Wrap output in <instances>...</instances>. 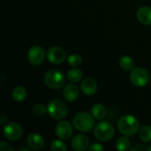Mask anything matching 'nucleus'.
<instances>
[{"label": "nucleus", "instance_id": "nucleus-18", "mask_svg": "<svg viewBox=\"0 0 151 151\" xmlns=\"http://www.w3.org/2000/svg\"><path fill=\"white\" fill-rule=\"evenodd\" d=\"M12 99L16 102H22L27 97V90L24 87H16L12 92Z\"/></svg>", "mask_w": 151, "mask_h": 151}, {"label": "nucleus", "instance_id": "nucleus-1", "mask_svg": "<svg viewBox=\"0 0 151 151\" xmlns=\"http://www.w3.org/2000/svg\"><path fill=\"white\" fill-rule=\"evenodd\" d=\"M119 131L126 136H133L140 130V122L133 115H124L118 120Z\"/></svg>", "mask_w": 151, "mask_h": 151}, {"label": "nucleus", "instance_id": "nucleus-10", "mask_svg": "<svg viewBox=\"0 0 151 151\" xmlns=\"http://www.w3.org/2000/svg\"><path fill=\"white\" fill-rule=\"evenodd\" d=\"M55 133L61 140H68L73 134V127L69 122L61 121L56 126Z\"/></svg>", "mask_w": 151, "mask_h": 151}, {"label": "nucleus", "instance_id": "nucleus-25", "mask_svg": "<svg viewBox=\"0 0 151 151\" xmlns=\"http://www.w3.org/2000/svg\"><path fill=\"white\" fill-rule=\"evenodd\" d=\"M0 150L13 151L14 150V149H13L10 144H8L7 142H0Z\"/></svg>", "mask_w": 151, "mask_h": 151}, {"label": "nucleus", "instance_id": "nucleus-9", "mask_svg": "<svg viewBox=\"0 0 151 151\" xmlns=\"http://www.w3.org/2000/svg\"><path fill=\"white\" fill-rule=\"evenodd\" d=\"M47 58L50 63L59 65L66 59V53L60 47H51L47 52Z\"/></svg>", "mask_w": 151, "mask_h": 151}, {"label": "nucleus", "instance_id": "nucleus-7", "mask_svg": "<svg viewBox=\"0 0 151 151\" xmlns=\"http://www.w3.org/2000/svg\"><path fill=\"white\" fill-rule=\"evenodd\" d=\"M3 133L9 141H17L22 136L23 128L17 122H10L4 126Z\"/></svg>", "mask_w": 151, "mask_h": 151}, {"label": "nucleus", "instance_id": "nucleus-15", "mask_svg": "<svg viewBox=\"0 0 151 151\" xmlns=\"http://www.w3.org/2000/svg\"><path fill=\"white\" fill-rule=\"evenodd\" d=\"M138 20L144 25H151V7L142 6L137 11Z\"/></svg>", "mask_w": 151, "mask_h": 151}, {"label": "nucleus", "instance_id": "nucleus-24", "mask_svg": "<svg viewBox=\"0 0 151 151\" xmlns=\"http://www.w3.org/2000/svg\"><path fill=\"white\" fill-rule=\"evenodd\" d=\"M48 111V109L47 107H45L43 104H35L33 106V113L35 115V116H43L46 112Z\"/></svg>", "mask_w": 151, "mask_h": 151}, {"label": "nucleus", "instance_id": "nucleus-16", "mask_svg": "<svg viewBox=\"0 0 151 151\" xmlns=\"http://www.w3.org/2000/svg\"><path fill=\"white\" fill-rule=\"evenodd\" d=\"M106 108L102 104H96L92 106L91 113L96 119L101 120L106 116Z\"/></svg>", "mask_w": 151, "mask_h": 151}, {"label": "nucleus", "instance_id": "nucleus-19", "mask_svg": "<svg viewBox=\"0 0 151 151\" xmlns=\"http://www.w3.org/2000/svg\"><path fill=\"white\" fill-rule=\"evenodd\" d=\"M119 65L124 71H132L134 68V62L129 56H123L119 59Z\"/></svg>", "mask_w": 151, "mask_h": 151}, {"label": "nucleus", "instance_id": "nucleus-11", "mask_svg": "<svg viewBox=\"0 0 151 151\" xmlns=\"http://www.w3.org/2000/svg\"><path fill=\"white\" fill-rule=\"evenodd\" d=\"M26 142L28 148L33 150H40L44 147V139L41 134L36 133L30 134L27 136Z\"/></svg>", "mask_w": 151, "mask_h": 151}, {"label": "nucleus", "instance_id": "nucleus-13", "mask_svg": "<svg viewBox=\"0 0 151 151\" xmlns=\"http://www.w3.org/2000/svg\"><path fill=\"white\" fill-rule=\"evenodd\" d=\"M81 88L84 95L91 96H94L97 91V83L92 78H86L82 81L81 84Z\"/></svg>", "mask_w": 151, "mask_h": 151}, {"label": "nucleus", "instance_id": "nucleus-27", "mask_svg": "<svg viewBox=\"0 0 151 151\" xmlns=\"http://www.w3.org/2000/svg\"><path fill=\"white\" fill-rule=\"evenodd\" d=\"M0 123L2 125H4V123H7V119L4 115H1V119H0Z\"/></svg>", "mask_w": 151, "mask_h": 151}, {"label": "nucleus", "instance_id": "nucleus-14", "mask_svg": "<svg viewBox=\"0 0 151 151\" xmlns=\"http://www.w3.org/2000/svg\"><path fill=\"white\" fill-rule=\"evenodd\" d=\"M63 96L65 99L68 102H74L79 97V88L78 87L73 84V82H71L67 84L64 88Z\"/></svg>", "mask_w": 151, "mask_h": 151}, {"label": "nucleus", "instance_id": "nucleus-5", "mask_svg": "<svg viewBox=\"0 0 151 151\" xmlns=\"http://www.w3.org/2000/svg\"><path fill=\"white\" fill-rule=\"evenodd\" d=\"M115 131L113 126L107 122V121H102L99 122L94 129V134L96 137L97 140L101 142H109L111 141L114 136Z\"/></svg>", "mask_w": 151, "mask_h": 151}, {"label": "nucleus", "instance_id": "nucleus-3", "mask_svg": "<svg viewBox=\"0 0 151 151\" xmlns=\"http://www.w3.org/2000/svg\"><path fill=\"white\" fill-rule=\"evenodd\" d=\"M49 115L57 120L65 119L68 113V107L66 104L60 99L51 100L47 106Z\"/></svg>", "mask_w": 151, "mask_h": 151}, {"label": "nucleus", "instance_id": "nucleus-21", "mask_svg": "<svg viewBox=\"0 0 151 151\" xmlns=\"http://www.w3.org/2000/svg\"><path fill=\"white\" fill-rule=\"evenodd\" d=\"M139 137L143 142H151V127L145 126L139 130Z\"/></svg>", "mask_w": 151, "mask_h": 151}, {"label": "nucleus", "instance_id": "nucleus-30", "mask_svg": "<svg viewBox=\"0 0 151 151\" xmlns=\"http://www.w3.org/2000/svg\"><path fill=\"white\" fill-rule=\"evenodd\" d=\"M148 150L151 151V146H150V147H149V148H148Z\"/></svg>", "mask_w": 151, "mask_h": 151}, {"label": "nucleus", "instance_id": "nucleus-8", "mask_svg": "<svg viewBox=\"0 0 151 151\" xmlns=\"http://www.w3.org/2000/svg\"><path fill=\"white\" fill-rule=\"evenodd\" d=\"M45 58V52L44 50L39 46L35 45L31 47L27 51V60L30 64L34 65H41Z\"/></svg>", "mask_w": 151, "mask_h": 151}, {"label": "nucleus", "instance_id": "nucleus-17", "mask_svg": "<svg viewBox=\"0 0 151 151\" xmlns=\"http://www.w3.org/2000/svg\"><path fill=\"white\" fill-rule=\"evenodd\" d=\"M66 77H67V80L70 82L76 83V82H79L80 81L82 80L83 73H82L81 70L79 69L78 67H73V68H72L71 70H69L67 72Z\"/></svg>", "mask_w": 151, "mask_h": 151}, {"label": "nucleus", "instance_id": "nucleus-20", "mask_svg": "<svg viewBox=\"0 0 151 151\" xmlns=\"http://www.w3.org/2000/svg\"><path fill=\"white\" fill-rule=\"evenodd\" d=\"M130 140L128 136H121L116 141V148L119 150H127L130 148Z\"/></svg>", "mask_w": 151, "mask_h": 151}, {"label": "nucleus", "instance_id": "nucleus-6", "mask_svg": "<svg viewBox=\"0 0 151 151\" xmlns=\"http://www.w3.org/2000/svg\"><path fill=\"white\" fill-rule=\"evenodd\" d=\"M130 81L136 87H144L150 81V73L142 67H134L130 73Z\"/></svg>", "mask_w": 151, "mask_h": 151}, {"label": "nucleus", "instance_id": "nucleus-12", "mask_svg": "<svg viewBox=\"0 0 151 151\" xmlns=\"http://www.w3.org/2000/svg\"><path fill=\"white\" fill-rule=\"evenodd\" d=\"M71 144L74 150H86L89 148V140L84 134H77L72 139Z\"/></svg>", "mask_w": 151, "mask_h": 151}, {"label": "nucleus", "instance_id": "nucleus-23", "mask_svg": "<svg viewBox=\"0 0 151 151\" xmlns=\"http://www.w3.org/2000/svg\"><path fill=\"white\" fill-rule=\"evenodd\" d=\"M50 150L52 151H66L67 146L61 140H56L51 143Z\"/></svg>", "mask_w": 151, "mask_h": 151}, {"label": "nucleus", "instance_id": "nucleus-29", "mask_svg": "<svg viewBox=\"0 0 151 151\" xmlns=\"http://www.w3.org/2000/svg\"><path fill=\"white\" fill-rule=\"evenodd\" d=\"M29 150H30V148H21V149H19V151H21V150H25V151H29Z\"/></svg>", "mask_w": 151, "mask_h": 151}, {"label": "nucleus", "instance_id": "nucleus-26", "mask_svg": "<svg viewBox=\"0 0 151 151\" xmlns=\"http://www.w3.org/2000/svg\"><path fill=\"white\" fill-rule=\"evenodd\" d=\"M104 150V148L103 147V145L100 144V143H96V142L93 143L88 148V150L89 151H103Z\"/></svg>", "mask_w": 151, "mask_h": 151}, {"label": "nucleus", "instance_id": "nucleus-28", "mask_svg": "<svg viewBox=\"0 0 151 151\" xmlns=\"http://www.w3.org/2000/svg\"><path fill=\"white\" fill-rule=\"evenodd\" d=\"M146 148L145 147H137V148H134V149H131V150H145Z\"/></svg>", "mask_w": 151, "mask_h": 151}, {"label": "nucleus", "instance_id": "nucleus-2", "mask_svg": "<svg viewBox=\"0 0 151 151\" xmlns=\"http://www.w3.org/2000/svg\"><path fill=\"white\" fill-rule=\"evenodd\" d=\"M73 124L74 128L80 132H89L95 125V118L88 112L81 111L73 117Z\"/></svg>", "mask_w": 151, "mask_h": 151}, {"label": "nucleus", "instance_id": "nucleus-4", "mask_svg": "<svg viewBox=\"0 0 151 151\" xmlns=\"http://www.w3.org/2000/svg\"><path fill=\"white\" fill-rule=\"evenodd\" d=\"M44 83L46 86L52 89H58L61 88L65 82V76L63 73L58 70H49L44 74Z\"/></svg>", "mask_w": 151, "mask_h": 151}, {"label": "nucleus", "instance_id": "nucleus-22", "mask_svg": "<svg viewBox=\"0 0 151 151\" xmlns=\"http://www.w3.org/2000/svg\"><path fill=\"white\" fill-rule=\"evenodd\" d=\"M67 61H68V64L73 66V67H78L81 65L82 63V58L80 55H77V54H73V55H70L67 58Z\"/></svg>", "mask_w": 151, "mask_h": 151}]
</instances>
